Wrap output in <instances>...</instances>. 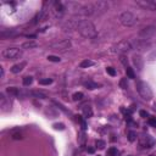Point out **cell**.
I'll list each match as a JSON object with an SVG mask.
<instances>
[{
  "label": "cell",
  "instance_id": "obj_1",
  "mask_svg": "<svg viewBox=\"0 0 156 156\" xmlns=\"http://www.w3.org/2000/svg\"><path fill=\"white\" fill-rule=\"evenodd\" d=\"M77 31L81 33L82 37L88 38V39L94 38L96 34H98L96 28H95V26H94V23L90 22V21H88V20H81V21H79V25H78V28H77Z\"/></svg>",
  "mask_w": 156,
  "mask_h": 156
},
{
  "label": "cell",
  "instance_id": "obj_2",
  "mask_svg": "<svg viewBox=\"0 0 156 156\" xmlns=\"http://www.w3.org/2000/svg\"><path fill=\"white\" fill-rule=\"evenodd\" d=\"M137 92L139 93V95L146 101H150L152 99V90L150 88V85L146 82H143V81H138L137 84Z\"/></svg>",
  "mask_w": 156,
  "mask_h": 156
},
{
  "label": "cell",
  "instance_id": "obj_3",
  "mask_svg": "<svg viewBox=\"0 0 156 156\" xmlns=\"http://www.w3.org/2000/svg\"><path fill=\"white\" fill-rule=\"evenodd\" d=\"M118 20H119V22H121V25H123V26H126V27L134 26L138 21L137 17H135L132 12H129V11H123V12H121L119 16H118Z\"/></svg>",
  "mask_w": 156,
  "mask_h": 156
},
{
  "label": "cell",
  "instance_id": "obj_4",
  "mask_svg": "<svg viewBox=\"0 0 156 156\" xmlns=\"http://www.w3.org/2000/svg\"><path fill=\"white\" fill-rule=\"evenodd\" d=\"M1 56L5 60H17L22 56V50L19 48H8L1 51Z\"/></svg>",
  "mask_w": 156,
  "mask_h": 156
},
{
  "label": "cell",
  "instance_id": "obj_5",
  "mask_svg": "<svg viewBox=\"0 0 156 156\" xmlns=\"http://www.w3.org/2000/svg\"><path fill=\"white\" fill-rule=\"evenodd\" d=\"M132 49H133V48H132V43H130V42H128V40H121L116 45L112 46V50H111V51L123 55V54L130 51Z\"/></svg>",
  "mask_w": 156,
  "mask_h": 156
},
{
  "label": "cell",
  "instance_id": "obj_6",
  "mask_svg": "<svg viewBox=\"0 0 156 156\" xmlns=\"http://www.w3.org/2000/svg\"><path fill=\"white\" fill-rule=\"evenodd\" d=\"M138 37L140 38V40H144V42L156 37V26H146L145 28L140 29L138 32Z\"/></svg>",
  "mask_w": 156,
  "mask_h": 156
},
{
  "label": "cell",
  "instance_id": "obj_7",
  "mask_svg": "<svg viewBox=\"0 0 156 156\" xmlns=\"http://www.w3.org/2000/svg\"><path fill=\"white\" fill-rule=\"evenodd\" d=\"M50 48L54 49V50L65 51V50H68L71 48V42H70V39H62V40H59V42H55V43H51Z\"/></svg>",
  "mask_w": 156,
  "mask_h": 156
},
{
  "label": "cell",
  "instance_id": "obj_8",
  "mask_svg": "<svg viewBox=\"0 0 156 156\" xmlns=\"http://www.w3.org/2000/svg\"><path fill=\"white\" fill-rule=\"evenodd\" d=\"M139 144H140V146L143 147H146V149H149V147H152L154 145H155V139L151 137V135H141L140 137V139H139Z\"/></svg>",
  "mask_w": 156,
  "mask_h": 156
},
{
  "label": "cell",
  "instance_id": "obj_9",
  "mask_svg": "<svg viewBox=\"0 0 156 156\" xmlns=\"http://www.w3.org/2000/svg\"><path fill=\"white\" fill-rule=\"evenodd\" d=\"M135 3H137V5H139L144 10H149V11H155L156 10V3L151 1V0H137Z\"/></svg>",
  "mask_w": 156,
  "mask_h": 156
},
{
  "label": "cell",
  "instance_id": "obj_10",
  "mask_svg": "<svg viewBox=\"0 0 156 156\" xmlns=\"http://www.w3.org/2000/svg\"><path fill=\"white\" fill-rule=\"evenodd\" d=\"M92 8L94 10V14L98 12V14H101V12H105L106 10L109 9V4L106 1H95L92 4Z\"/></svg>",
  "mask_w": 156,
  "mask_h": 156
},
{
  "label": "cell",
  "instance_id": "obj_11",
  "mask_svg": "<svg viewBox=\"0 0 156 156\" xmlns=\"http://www.w3.org/2000/svg\"><path fill=\"white\" fill-rule=\"evenodd\" d=\"M132 61H133L134 67L138 70V72H141L143 67H144V60H143V57L139 55V54H134L133 57H132Z\"/></svg>",
  "mask_w": 156,
  "mask_h": 156
},
{
  "label": "cell",
  "instance_id": "obj_12",
  "mask_svg": "<svg viewBox=\"0 0 156 156\" xmlns=\"http://www.w3.org/2000/svg\"><path fill=\"white\" fill-rule=\"evenodd\" d=\"M0 107H1V111H3V112L9 111L10 109H11V102H10V101H6V98L4 96L3 93L0 94Z\"/></svg>",
  "mask_w": 156,
  "mask_h": 156
},
{
  "label": "cell",
  "instance_id": "obj_13",
  "mask_svg": "<svg viewBox=\"0 0 156 156\" xmlns=\"http://www.w3.org/2000/svg\"><path fill=\"white\" fill-rule=\"evenodd\" d=\"M130 43H132V48L135 49V50H138V51H145L146 48H149L147 44L141 43L140 40H134V42H130Z\"/></svg>",
  "mask_w": 156,
  "mask_h": 156
},
{
  "label": "cell",
  "instance_id": "obj_14",
  "mask_svg": "<svg viewBox=\"0 0 156 156\" xmlns=\"http://www.w3.org/2000/svg\"><path fill=\"white\" fill-rule=\"evenodd\" d=\"M26 65H27V62H25V61H22V62H20V64L14 65V66L11 67V72H12V73H20V72L26 67Z\"/></svg>",
  "mask_w": 156,
  "mask_h": 156
},
{
  "label": "cell",
  "instance_id": "obj_15",
  "mask_svg": "<svg viewBox=\"0 0 156 156\" xmlns=\"http://www.w3.org/2000/svg\"><path fill=\"white\" fill-rule=\"evenodd\" d=\"M48 19V11L46 10H42L34 19V23H38V22H42L44 20Z\"/></svg>",
  "mask_w": 156,
  "mask_h": 156
},
{
  "label": "cell",
  "instance_id": "obj_16",
  "mask_svg": "<svg viewBox=\"0 0 156 156\" xmlns=\"http://www.w3.org/2000/svg\"><path fill=\"white\" fill-rule=\"evenodd\" d=\"M85 140H87L85 132H84V130H81L79 134H78V143H79L82 146H85Z\"/></svg>",
  "mask_w": 156,
  "mask_h": 156
},
{
  "label": "cell",
  "instance_id": "obj_17",
  "mask_svg": "<svg viewBox=\"0 0 156 156\" xmlns=\"http://www.w3.org/2000/svg\"><path fill=\"white\" fill-rule=\"evenodd\" d=\"M82 109H83V113H84L85 117L89 118V117H92L93 116V110H92V107H90L89 105H84Z\"/></svg>",
  "mask_w": 156,
  "mask_h": 156
},
{
  "label": "cell",
  "instance_id": "obj_18",
  "mask_svg": "<svg viewBox=\"0 0 156 156\" xmlns=\"http://www.w3.org/2000/svg\"><path fill=\"white\" fill-rule=\"evenodd\" d=\"M95 65V62L94 61H92V60H83L82 62L79 64V67L81 68H88V67H90V66H94Z\"/></svg>",
  "mask_w": 156,
  "mask_h": 156
},
{
  "label": "cell",
  "instance_id": "obj_19",
  "mask_svg": "<svg viewBox=\"0 0 156 156\" xmlns=\"http://www.w3.org/2000/svg\"><path fill=\"white\" fill-rule=\"evenodd\" d=\"M84 87L87 88V89H96V88H99V84L95 82H92V81H88V82H84Z\"/></svg>",
  "mask_w": 156,
  "mask_h": 156
},
{
  "label": "cell",
  "instance_id": "obj_20",
  "mask_svg": "<svg viewBox=\"0 0 156 156\" xmlns=\"http://www.w3.org/2000/svg\"><path fill=\"white\" fill-rule=\"evenodd\" d=\"M38 44L36 42H26L22 44V49H33V48H37Z\"/></svg>",
  "mask_w": 156,
  "mask_h": 156
},
{
  "label": "cell",
  "instance_id": "obj_21",
  "mask_svg": "<svg viewBox=\"0 0 156 156\" xmlns=\"http://www.w3.org/2000/svg\"><path fill=\"white\" fill-rule=\"evenodd\" d=\"M6 93L10 94V95H14V96L20 95V90L17 89V88H14V87H9V88H6Z\"/></svg>",
  "mask_w": 156,
  "mask_h": 156
},
{
  "label": "cell",
  "instance_id": "obj_22",
  "mask_svg": "<svg viewBox=\"0 0 156 156\" xmlns=\"http://www.w3.org/2000/svg\"><path fill=\"white\" fill-rule=\"evenodd\" d=\"M126 73H127V77L130 78V79H134L135 78V73H134V71H133V68L132 67H126Z\"/></svg>",
  "mask_w": 156,
  "mask_h": 156
},
{
  "label": "cell",
  "instance_id": "obj_23",
  "mask_svg": "<svg viewBox=\"0 0 156 156\" xmlns=\"http://www.w3.org/2000/svg\"><path fill=\"white\" fill-rule=\"evenodd\" d=\"M45 115L49 116V118H55L57 116V112L55 110H53V109H48V110H45Z\"/></svg>",
  "mask_w": 156,
  "mask_h": 156
},
{
  "label": "cell",
  "instance_id": "obj_24",
  "mask_svg": "<svg viewBox=\"0 0 156 156\" xmlns=\"http://www.w3.org/2000/svg\"><path fill=\"white\" fill-rule=\"evenodd\" d=\"M31 95H33V96H36L37 99H46V95L44 93H40V92H31L29 93Z\"/></svg>",
  "mask_w": 156,
  "mask_h": 156
},
{
  "label": "cell",
  "instance_id": "obj_25",
  "mask_svg": "<svg viewBox=\"0 0 156 156\" xmlns=\"http://www.w3.org/2000/svg\"><path fill=\"white\" fill-rule=\"evenodd\" d=\"M147 60L149 61H154V60H156V46L149 53V55H147Z\"/></svg>",
  "mask_w": 156,
  "mask_h": 156
},
{
  "label": "cell",
  "instance_id": "obj_26",
  "mask_svg": "<svg viewBox=\"0 0 156 156\" xmlns=\"http://www.w3.org/2000/svg\"><path fill=\"white\" fill-rule=\"evenodd\" d=\"M119 87H121L122 89H127V88H128V82H127V78H126V77H124V78H121Z\"/></svg>",
  "mask_w": 156,
  "mask_h": 156
},
{
  "label": "cell",
  "instance_id": "obj_27",
  "mask_svg": "<svg viewBox=\"0 0 156 156\" xmlns=\"http://www.w3.org/2000/svg\"><path fill=\"white\" fill-rule=\"evenodd\" d=\"M32 82H33V77H31V76H27V77L23 78V85H26V87L31 85Z\"/></svg>",
  "mask_w": 156,
  "mask_h": 156
},
{
  "label": "cell",
  "instance_id": "obj_28",
  "mask_svg": "<svg viewBox=\"0 0 156 156\" xmlns=\"http://www.w3.org/2000/svg\"><path fill=\"white\" fill-rule=\"evenodd\" d=\"M83 93H81V92H77V93H74L73 95H72V99H73L74 101H78V100H82L83 99Z\"/></svg>",
  "mask_w": 156,
  "mask_h": 156
},
{
  "label": "cell",
  "instance_id": "obj_29",
  "mask_svg": "<svg viewBox=\"0 0 156 156\" xmlns=\"http://www.w3.org/2000/svg\"><path fill=\"white\" fill-rule=\"evenodd\" d=\"M53 83V79L51 78H44V79H40L39 81V84H42V85H49V84H51Z\"/></svg>",
  "mask_w": 156,
  "mask_h": 156
},
{
  "label": "cell",
  "instance_id": "obj_30",
  "mask_svg": "<svg viewBox=\"0 0 156 156\" xmlns=\"http://www.w3.org/2000/svg\"><path fill=\"white\" fill-rule=\"evenodd\" d=\"M135 139H137V133H135V132H133V130L128 132V140H129V141H134Z\"/></svg>",
  "mask_w": 156,
  "mask_h": 156
},
{
  "label": "cell",
  "instance_id": "obj_31",
  "mask_svg": "<svg viewBox=\"0 0 156 156\" xmlns=\"http://www.w3.org/2000/svg\"><path fill=\"white\" fill-rule=\"evenodd\" d=\"M117 149L116 147H110L109 150H107V156H117Z\"/></svg>",
  "mask_w": 156,
  "mask_h": 156
},
{
  "label": "cell",
  "instance_id": "obj_32",
  "mask_svg": "<svg viewBox=\"0 0 156 156\" xmlns=\"http://www.w3.org/2000/svg\"><path fill=\"white\" fill-rule=\"evenodd\" d=\"M95 145H96V147H99V149H104V147H105V145H106V143H105L104 140L98 139V140L95 141Z\"/></svg>",
  "mask_w": 156,
  "mask_h": 156
},
{
  "label": "cell",
  "instance_id": "obj_33",
  "mask_svg": "<svg viewBox=\"0 0 156 156\" xmlns=\"http://www.w3.org/2000/svg\"><path fill=\"white\" fill-rule=\"evenodd\" d=\"M48 60L51 61V62H60L61 61V59L59 56H54V55H49L48 56Z\"/></svg>",
  "mask_w": 156,
  "mask_h": 156
},
{
  "label": "cell",
  "instance_id": "obj_34",
  "mask_svg": "<svg viewBox=\"0 0 156 156\" xmlns=\"http://www.w3.org/2000/svg\"><path fill=\"white\" fill-rule=\"evenodd\" d=\"M53 127H54V129H56V130H64V129H65V124H64V123H55Z\"/></svg>",
  "mask_w": 156,
  "mask_h": 156
},
{
  "label": "cell",
  "instance_id": "obj_35",
  "mask_svg": "<svg viewBox=\"0 0 156 156\" xmlns=\"http://www.w3.org/2000/svg\"><path fill=\"white\" fill-rule=\"evenodd\" d=\"M119 60H121V62L126 67H128V60H127L126 55H119Z\"/></svg>",
  "mask_w": 156,
  "mask_h": 156
},
{
  "label": "cell",
  "instance_id": "obj_36",
  "mask_svg": "<svg viewBox=\"0 0 156 156\" xmlns=\"http://www.w3.org/2000/svg\"><path fill=\"white\" fill-rule=\"evenodd\" d=\"M106 72L110 74V76H112V77L116 76V70H115L113 67H107V68H106Z\"/></svg>",
  "mask_w": 156,
  "mask_h": 156
},
{
  "label": "cell",
  "instance_id": "obj_37",
  "mask_svg": "<svg viewBox=\"0 0 156 156\" xmlns=\"http://www.w3.org/2000/svg\"><path fill=\"white\" fill-rule=\"evenodd\" d=\"M149 124H150L151 127H155L156 128V117H150V118H149Z\"/></svg>",
  "mask_w": 156,
  "mask_h": 156
},
{
  "label": "cell",
  "instance_id": "obj_38",
  "mask_svg": "<svg viewBox=\"0 0 156 156\" xmlns=\"http://www.w3.org/2000/svg\"><path fill=\"white\" fill-rule=\"evenodd\" d=\"M12 138L14 139H16V140H19V139H22V133H20V132H17V133H14L12 134Z\"/></svg>",
  "mask_w": 156,
  "mask_h": 156
},
{
  "label": "cell",
  "instance_id": "obj_39",
  "mask_svg": "<svg viewBox=\"0 0 156 156\" xmlns=\"http://www.w3.org/2000/svg\"><path fill=\"white\" fill-rule=\"evenodd\" d=\"M139 113H140V116H141V117H144V118L149 117V113H147L146 111H144V110H141L140 112H139Z\"/></svg>",
  "mask_w": 156,
  "mask_h": 156
},
{
  "label": "cell",
  "instance_id": "obj_40",
  "mask_svg": "<svg viewBox=\"0 0 156 156\" xmlns=\"http://www.w3.org/2000/svg\"><path fill=\"white\" fill-rule=\"evenodd\" d=\"M88 152H89V154H94V152H95V149H94V147H88Z\"/></svg>",
  "mask_w": 156,
  "mask_h": 156
},
{
  "label": "cell",
  "instance_id": "obj_41",
  "mask_svg": "<svg viewBox=\"0 0 156 156\" xmlns=\"http://www.w3.org/2000/svg\"><path fill=\"white\" fill-rule=\"evenodd\" d=\"M0 77H1V78L4 77V70H3L1 67H0Z\"/></svg>",
  "mask_w": 156,
  "mask_h": 156
},
{
  "label": "cell",
  "instance_id": "obj_42",
  "mask_svg": "<svg viewBox=\"0 0 156 156\" xmlns=\"http://www.w3.org/2000/svg\"><path fill=\"white\" fill-rule=\"evenodd\" d=\"M152 109H154V111H156V102H154V106H152Z\"/></svg>",
  "mask_w": 156,
  "mask_h": 156
},
{
  "label": "cell",
  "instance_id": "obj_43",
  "mask_svg": "<svg viewBox=\"0 0 156 156\" xmlns=\"http://www.w3.org/2000/svg\"><path fill=\"white\" fill-rule=\"evenodd\" d=\"M150 156H155V155H150Z\"/></svg>",
  "mask_w": 156,
  "mask_h": 156
},
{
  "label": "cell",
  "instance_id": "obj_44",
  "mask_svg": "<svg viewBox=\"0 0 156 156\" xmlns=\"http://www.w3.org/2000/svg\"><path fill=\"white\" fill-rule=\"evenodd\" d=\"M98 156H100V155H98Z\"/></svg>",
  "mask_w": 156,
  "mask_h": 156
}]
</instances>
